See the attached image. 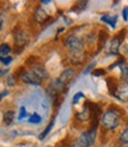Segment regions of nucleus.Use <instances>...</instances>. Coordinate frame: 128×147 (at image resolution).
<instances>
[{
    "instance_id": "obj_28",
    "label": "nucleus",
    "mask_w": 128,
    "mask_h": 147,
    "mask_svg": "<svg viewBox=\"0 0 128 147\" xmlns=\"http://www.w3.org/2000/svg\"><path fill=\"white\" fill-rule=\"evenodd\" d=\"M7 72H8L7 69H3V71H0V77H1V76H4V74H6Z\"/></svg>"
},
{
    "instance_id": "obj_3",
    "label": "nucleus",
    "mask_w": 128,
    "mask_h": 147,
    "mask_svg": "<svg viewBox=\"0 0 128 147\" xmlns=\"http://www.w3.org/2000/svg\"><path fill=\"white\" fill-rule=\"evenodd\" d=\"M21 80L25 82V84H28V85H35V86H38V85H40L42 82V79L36 74V73L34 71H28V72H25L24 74L21 76Z\"/></svg>"
},
{
    "instance_id": "obj_16",
    "label": "nucleus",
    "mask_w": 128,
    "mask_h": 147,
    "mask_svg": "<svg viewBox=\"0 0 128 147\" xmlns=\"http://www.w3.org/2000/svg\"><path fill=\"white\" fill-rule=\"evenodd\" d=\"M47 94H48V98H49V99L51 100H55L57 99V98H58V94H59V92L52 86V85H51V86L47 88Z\"/></svg>"
},
{
    "instance_id": "obj_21",
    "label": "nucleus",
    "mask_w": 128,
    "mask_h": 147,
    "mask_svg": "<svg viewBox=\"0 0 128 147\" xmlns=\"http://www.w3.org/2000/svg\"><path fill=\"white\" fill-rule=\"evenodd\" d=\"M72 147H91V146H88L87 144H85L82 140H80V139L78 138L76 140H74V141L72 142Z\"/></svg>"
},
{
    "instance_id": "obj_6",
    "label": "nucleus",
    "mask_w": 128,
    "mask_h": 147,
    "mask_svg": "<svg viewBox=\"0 0 128 147\" xmlns=\"http://www.w3.org/2000/svg\"><path fill=\"white\" fill-rule=\"evenodd\" d=\"M125 35V31H121L120 35L115 36V38L110 41V46H109V52L112 54H117L118 51H119V47L121 45V41H122V36Z\"/></svg>"
},
{
    "instance_id": "obj_9",
    "label": "nucleus",
    "mask_w": 128,
    "mask_h": 147,
    "mask_svg": "<svg viewBox=\"0 0 128 147\" xmlns=\"http://www.w3.org/2000/svg\"><path fill=\"white\" fill-rule=\"evenodd\" d=\"M74 74H75V71H74L73 68H67V69H65V71L61 73V76L59 77V79H60L63 84H65V85H67V84L73 79Z\"/></svg>"
},
{
    "instance_id": "obj_14",
    "label": "nucleus",
    "mask_w": 128,
    "mask_h": 147,
    "mask_svg": "<svg viewBox=\"0 0 128 147\" xmlns=\"http://www.w3.org/2000/svg\"><path fill=\"white\" fill-rule=\"evenodd\" d=\"M14 111H6L4 113V122L6 125H11L12 122H13V119H14Z\"/></svg>"
},
{
    "instance_id": "obj_11",
    "label": "nucleus",
    "mask_w": 128,
    "mask_h": 147,
    "mask_svg": "<svg viewBox=\"0 0 128 147\" xmlns=\"http://www.w3.org/2000/svg\"><path fill=\"white\" fill-rule=\"evenodd\" d=\"M91 117H92V109H91V107H86L82 112L76 114V118H78L79 120H81V121H86Z\"/></svg>"
},
{
    "instance_id": "obj_24",
    "label": "nucleus",
    "mask_w": 128,
    "mask_h": 147,
    "mask_svg": "<svg viewBox=\"0 0 128 147\" xmlns=\"http://www.w3.org/2000/svg\"><path fill=\"white\" fill-rule=\"evenodd\" d=\"M81 98H84V94L81 93V92H79V93H76L74 96H73V100H72V104L73 105H75V104H78V101L81 99Z\"/></svg>"
},
{
    "instance_id": "obj_2",
    "label": "nucleus",
    "mask_w": 128,
    "mask_h": 147,
    "mask_svg": "<svg viewBox=\"0 0 128 147\" xmlns=\"http://www.w3.org/2000/svg\"><path fill=\"white\" fill-rule=\"evenodd\" d=\"M65 45L69 50L71 55H80L84 52V47H85L84 41L79 38V36H76L74 34L67 36Z\"/></svg>"
},
{
    "instance_id": "obj_10",
    "label": "nucleus",
    "mask_w": 128,
    "mask_h": 147,
    "mask_svg": "<svg viewBox=\"0 0 128 147\" xmlns=\"http://www.w3.org/2000/svg\"><path fill=\"white\" fill-rule=\"evenodd\" d=\"M101 21L108 24L112 28H115V26H117V21H118V17L117 16H110V14H105V16L101 17Z\"/></svg>"
},
{
    "instance_id": "obj_23",
    "label": "nucleus",
    "mask_w": 128,
    "mask_h": 147,
    "mask_svg": "<svg viewBox=\"0 0 128 147\" xmlns=\"http://www.w3.org/2000/svg\"><path fill=\"white\" fill-rule=\"evenodd\" d=\"M27 117V112H26V108H25L24 106L22 107H20V111H19V117H18V119L19 120H24L25 118Z\"/></svg>"
},
{
    "instance_id": "obj_31",
    "label": "nucleus",
    "mask_w": 128,
    "mask_h": 147,
    "mask_svg": "<svg viewBox=\"0 0 128 147\" xmlns=\"http://www.w3.org/2000/svg\"><path fill=\"white\" fill-rule=\"evenodd\" d=\"M126 80H127V81H126V82H127V84H128V77H127V79H126Z\"/></svg>"
},
{
    "instance_id": "obj_7",
    "label": "nucleus",
    "mask_w": 128,
    "mask_h": 147,
    "mask_svg": "<svg viewBox=\"0 0 128 147\" xmlns=\"http://www.w3.org/2000/svg\"><path fill=\"white\" fill-rule=\"evenodd\" d=\"M115 96L120 99L121 101H126L128 100V84L125 82L121 86H119L115 91Z\"/></svg>"
},
{
    "instance_id": "obj_19",
    "label": "nucleus",
    "mask_w": 128,
    "mask_h": 147,
    "mask_svg": "<svg viewBox=\"0 0 128 147\" xmlns=\"http://www.w3.org/2000/svg\"><path fill=\"white\" fill-rule=\"evenodd\" d=\"M53 125H54V120L51 121V122H49V125L46 127V129L40 134V137H39V139H40V140H44V139L48 136V133H49L51 131H52V128H53Z\"/></svg>"
},
{
    "instance_id": "obj_18",
    "label": "nucleus",
    "mask_w": 128,
    "mask_h": 147,
    "mask_svg": "<svg viewBox=\"0 0 128 147\" xmlns=\"http://www.w3.org/2000/svg\"><path fill=\"white\" fill-rule=\"evenodd\" d=\"M41 121H42V119H41V117L38 114V113H33V114L30 117V119H28V122H30V124H33V125L40 124Z\"/></svg>"
},
{
    "instance_id": "obj_30",
    "label": "nucleus",
    "mask_w": 128,
    "mask_h": 147,
    "mask_svg": "<svg viewBox=\"0 0 128 147\" xmlns=\"http://www.w3.org/2000/svg\"><path fill=\"white\" fill-rule=\"evenodd\" d=\"M1 27H3V20L0 19V31H1Z\"/></svg>"
},
{
    "instance_id": "obj_8",
    "label": "nucleus",
    "mask_w": 128,
    "mask_h": 147,
    "mask_svg": "<svg viewBox=\"0 0 128 147\" xmlns=\"http://www.w3.org/2000/svg\"><path fill=\"white\" fill-rule=\"evenodd\" d=\"M34 19L38 21V22H45L47 19H48V14H47V12L42 8V7H39L38 6L34 11Z\"/></svg>"
},
{
    "instance_id": "obj_26",
    "label": "nucleus",
    "mask_w": 128,
    "mask_h": 147,
    "mask_svg": "<svg viewBox=\"0 0 128 147\" xmlns=\"http://www.w3.org/2000/svg\"><path fill=\"white\" fill-rule=\"evenodd\" d=\"M105 74V71L104 69H95L94 72H93V76H95V77H99V76H104Z\"/></svg>"
},
{
    "instance_id": "obj_22",
    "label": "nucleus",
    "mask_w": 128,
    "mask_h": 147,
    "mask_svg": "<svg viewBox=\"0 0 128 147\" xmlns=\"http://www.w3.org/2000/svg\"><path fill=\"white\" fill-rule=\"evenodd\" d=\"M12 61H13V58L12 57H0V63L4 64V65H9Z\"/></svg>"
},
{
    "instance_id": "obj_20",
    "label": "nucleus",
    "mask_w": 128,
    "mask_h": 147,
    "mask_svg": "<svg viewBox=\"0 0 128 147\" xmlns=\"http://www.w3.org/2000/svg\"><path fill=\"white\" fill-rule=\"evenodd\" d=\"M120 69H121L122 77H125L127 79V77H128V64H126L123 60L121 61V64H120Z\"/></svg>"
},
{
    "instance_id": "obj_4",
    "label": "nucleus",
    "mask_w": 128,
    "mask_h": 147,
    "mask_svg": "<svg viewBox=\"0 0 128 147\" xmlns=\"http://www.w3.org/2000/svg\"><path fill=\"white\" fill-rule=\"evenodd\" d=\"M27 42H28V36L26 33L21 30L14 31V44H15V47L18 50H20V52H21L22 48L26 46Z\"/></svg>"
},
{
    "instance_id": "obj_17",
    "label": "nucleus",
    "mask_w": 128,
    "mask_h": 147,
    "mask_svg": "<svg viewBox=\"0 0 128 147\" xmlns=\"http://www.w3.org/2000/svg\"><path fill=\"white\" fill-rule=\"evenodd\" d=\"M119 140L123 145H128V127H126L119 136Z\"/></svg>"
},
{
    "instance_id": "obj_27",
    "label": "nucleus",
    "mask_w": 128,
    "mask_h": 147,
    "mask_svg": "<svg viewBox=\"0 0 128 147\" xmlns=\"http://www.w3.org/2000/svg\"><path fill=\"white\" fill-rule=\"evenodd\" d=\"M94 66H95V63H92L91 65H89V66L87 67V69L85 71V74H88V73H89V72H91V69H92V68H93Z\"/></svg>"
},
{
    "instance_id": "obj_25",
    "label": "nucleus",
    "mask_w": 128,
    "mask_h": 147,
    "mask_svg": "<svg viewBox=\"0 0 128 147\" xmlns=\"http://www.w3.org/2000/svg\"><path fill=\"white\" fill-rule=\"evenodd\" d=\"M122 18H123V20H125V21H127V20H128V6H127V7H125V8H123V11H122Z\"/></svg>"
},
{
    "instance_id": "obj_5",
    "label": "nucleus",
    "mask_w": 128,
    "mask_h": 147,
    "mask_svg": "<svg viewBox=\"0 0 128 147\" xmlns=\"http://www.w3.org/2000/svg\"><path fill=\"white\" fill-rule=\"evenodd\" d=\"M80 140H82L85 144H87L88 146H93L96 139V127H93L92 129H89L87 132H84L81 136L79 137Z\"/></svg>"
},
{
    "instance_id": "obj_13",
    "label": "nucleus",
    "mask_w": 128,
    "mask_h": 147,
    "mask_svg": "<svg viewBox=\"0 0 128 147\" xmlns=\"http://www.w3.org/2000/svg\"><path fill=\"white\" fill-rule=\"evenodd\" d=\"M32 71H34V72H35L36 74L39 76L42 80H44V79H46V78L48 77L47 71H46L44 67H41V66H35V67H33V68H32Z\"/></svg>"
},
{
    "instance_id": "obj_15",
    "label": "nucleus",
    "mask_w": 128,
    "mask_h": 147,
    "mask_svg": "<svg viewBox=\"0 0 128 147\" xmlns=\"http://www.w3.org/2000/svg\"><path fill=\"white\" fill-rule=\"evenodd\" d=\"M11 51H12V48H11L9 45H7V44L0 45V57H8Z\"/></svg>"
},
{
    "instance_id": "obj_1",
    "label": "nucleus",
    "mask_w": 128,
    "mask_h": 147,
    "mask_svg": "<svg viewBox=\"0 0 128 147\" xmlns=\"http://www.w3.org/2000/svg\"><path fill=\"white\" fill-rule=\"evenodd\" d=\"M120 120H121V117H120L118 111H115V109H108V111H106L104 114H102L101 124L105 128L112 131L119 126Z\"/></svg>"
},
{
    "instance_id": "obj_29",
    "label": "nucleus",
    "mask_w": 128,
    "mask_h": 147,
    "mask_svg": "<svg viewBox=\"0 0 128 147\" xmlns=\"http://www.w3.org/2000/svg\"><path fill=\"white\" fill-rule=\"evenodd\" d=\"M42 4H45V5H47V4H49V1H47V0H42V1H41Z\"/></svg>"
},
{
    "instance_id": "obj_12",
    "label": "nucleus",
    "mask_w": 128,
    "mask_h": 147,
    "mask_svg": "<svg viewBox=\"0 0 128 147\" xmlns=\"http://www.w3.org/2000/svg\"><path fill=\"white\" fill-rule=\"evenodd\" d=\"M52 86L60 93V92H66V86H67V85H65V84H63L59 78H57V79L53 80Z\"/></svg>"
}]
</instances>
